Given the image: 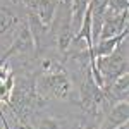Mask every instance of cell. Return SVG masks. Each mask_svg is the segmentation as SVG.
Masks as SVG:
<instances>
[{"label": "cell", "mask_w": 129, "mask_h": 129, "mask_svg": "<svg viewBox=\"0 0 129 129\" xmlns=\"http://www.w3.org/2000/svg\"><path fill=\"white\" fill-rule=\"evenodd\" d=\"M107 9L114 14H120V12H126L129 9V2L127 0H109Z\"/></svg>", "instance_id": "9"}, {"label": "cell", "mask_w": 129, "mask_h": 129, "mask_svg": "<svg viewBox=\"0 0 129 129\" xmlns=\"http://www.w3.org/2000/svg\"><path fill=\"white\" fill-rule=\"evenodd\" d=\"M2 81H4V79H0V83H2Z\"/></svg>", "instance_id": "11"}, {"label": "cell", "mask_w": 129, "mask_h": 129, "mask_svg": "<svg viewBox=\"0 0 129 129\" xmlns=\"http://www.w3.org/2000/svg\"><path fill=\"white\" fill-rule=\"evenodd\" d=\"M26 12L35 14L38 19L50 28V22L53 19L55 9L59 5V0H21Z\"/></svg>", "instance_id": "5"}, {"label": "cell", "mask_w": 129, "mask_h": 129, "mask_svg": "<svg viewBox=\"0 0 129 129\" xmlns=\"http://www.w3.org/2000/svg\"><path fill=\"white\" fill-rule=\"evenodd\" d=\"M127 35H129V29L126 28L122 33L115 35V36H110V38H105V40H98L93 45V53H95V57H105V55L112 53L119 43H122V41L127 38Z\"/></svg>", "instance_id": "7"}, {"label": "cell", "mask_w": 129, "mask_h": 129, "mask_svg": "<svg viewBox=\"0 0 129 129\" xmlns=\"http://www.w3.org/2000/svg\"><path fill=\"white\" fill-rule=\"evenodd\" d=\"M129 119V103L127 100H122L117 102L114 105H110L107 114H105V119L102 122V129H119L120 126L127 124Z\"/></svg>", "instance_id": "6"}, {"label": "cell", "mask_w": 129, "mask_h": 129, "mask_svg": "<svg viewBox=\"0 0 129 129\" xmlns=\"http://www.w3.org/2000/svg\"><path fill=\"white\" fill-rule=\"evenodd\" d=\"M79 129H83V127H79ZM91 129H102V127H100V126H98V127H91Z\"/></svg>", "instance_id": "10"}, {"label": "cell", "mask_w": 129, "mask_h": 129, "mask_svg": "<svg viewBox=\"0 0 129 129\" xmlns=\"http://www.w3.org/2000/svg\"><path fill=\"white\" fill-rule=\"evenodd\" d=\"M95 64L98 69L102 81H103V88L110 86L115 79H119L120 76L127 74L129 62H127V47L126 40L119 43L115 50L105 55V57H95Z\"/></svg>", "instance_id": "2"}, {"label": "cell", "mask_w": 129, "mask_h": 129, "mask_svg": "<svg viewBox=\"0 0 129 129\" xmlns=\"http://www.w3.org/2000/svg\"><path fill=\"white\" fill-rule=\"evenodd\" d=\"M127 17H129L127 10L126 12H120V14H114V12H110L107 9L105 10L103 22H102V28H100L98 40H105V38H110V36H115V35L122 33V31L127 28Z\"/></svg>", "instance_id": "4"}, {"label": "cell", "mask_w": 129, "mask_h": 129, "mask_svg": "<svg viewBox=\"0 0 129 129\" xmlns=\"http://www.w3.org/2000/svg\"><path fill=\"white\" fill-rule=\"evenodd\" d=\"M22 9L24 5L21 4V0H9V4L0 0V50L4 52L7 48V38L12 40L17 26L26 19L22 16Z\"/></svg>", "instance_id": "3"}, {"label": "cell", "mask_w": 129, "mask_h": 129, "mask_svg": "<svg viewBox=\"0 0 129 129\" xmlns=\"http://www.w3.org/2000/svg\"><path fill=\"white\" fill-rule=\"evenodd\" d=\"M38 72H36V89L47 100H74V83L66 64L55 55L41 53L36 57Z\"/></svg>", "instance_id": "1"}, {"label": "cell", "mask_w": 129, "mask_h": 129, "mask_svg": "<svg viewBox=\"0 0 129 129\" xmlns=\"http://www.w3.org/2000/svg\"><path fill=\"white\" fill-rule=\"evenodd\" d=\"M62 124H66L64 119L55 117V115L41 114V110H38L36 114H33V117L29 120V126L33 129H60Z\"/></svg>", "instance_id": "8"}]
</instances>
